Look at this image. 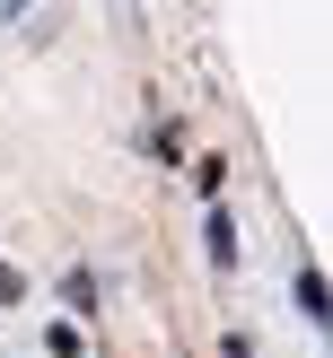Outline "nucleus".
<instances>
[{"label":"nucleus","mask_w":333,"mask_h":358,"mask_svg":"<svg viewBox=\"0 0 333 358\" xmlns=\"http://www.w3.org/2000/svg\"><path fill=\"white\" fill-rule=\"evenodd\" d=\"M202 245H210V271H237V219H228L219 201H210V219H202Z\"/></svg>","instance_id":"nucleus-1"},{"label":"nucleus","mask_w":333,"mask_h":358,"mask_svg":"<svg viewBox=\"0 0 333 358\" xmlns=\"http://www.w3.org/2000/svg\"><path fill=\"white\" fill-rule=\"evenodd\" d=\"M27 9H35V0H0V17H27Z\"/></svg>","instance_id":"nucleus-5"},{"label":"nucleus","mask_w":333,"mask_h":358,"mask_svg":"<svg viewBox=\"0 0 333 358\" xmlns=\"http://www.w3.org/2000/svg\"><path fill=\"white\" fill-rule=\"evenodd\" d=\"M62 297H70V315H88V306H97V280H88V271H70V280H62Z\"/></svg>","instance_id":"nucleus-3"},{"label":"nucleus","mask_w":333,"mask_h":358,"mask_svg":"<svg viewBox=\"0 0 333 358\" xmlns=\"http://www.w3.org/2000/svg\"><path fill=\"white\" fill-rule=\"evenodd\" d=\"M18 297H27V271H9V262H0V306H18Z\"/></svg>","instance_id":"nucleus-4"},{"label":"nucleus","mask_w":333,"mask_h":358,"mask_svg":"<svg viewBox=\"0 0 333 358\" xmlns=\"http://www.w3.org/2000/svg\"><path fill=\"white\" fill-rule=\"evenodd\" d=\"M290 297H298V315H307V324H325V280H315L307 262L290 271Z\"/></svg>","instance_id":"nucleus-2"}]
</instances>
